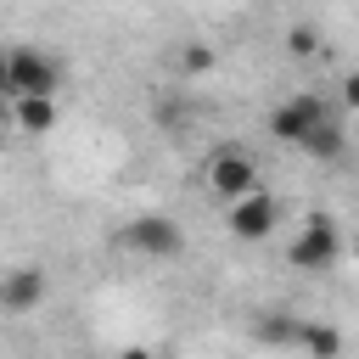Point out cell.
I'll return each mask as SVG.
<instances>
[{"mask_svg":"<svg viewBox=\"0 0 359 359\" xmlns=\"http://www.w3.org/2000/svg\"><path fill=\"white\" fill-rule=\"evenodd\" d=\"M337 252H342L337 219H331V213H309V224H303V230L292 236V247H286V264L303 269V275H314V269H331Z\"/></svg>","mask_w":359,"mask_h":359,"instance_id":"1","label":"cell"},{"mask_svg":"<svg viewBox=\"0 0 359 359\" xmlns=\"http://www.w3.org/2000/svg\"><path fill=\"white\" fill-rule=\"evenodd\" d=\"M56 84H62V73H56V62L45 50H34V45L6 50V95L11 101L17 95H56Z\"/></svg>","mask_w":359,"mask_h":359,"instance_id":"2","label":"cell"},{"mask_svg":"<svg viewBox=\"0 0 359 359\" xmlns=\"http://www.w3.org/2000/svg\"><path fill=\"white\" fill-rule=\"evenodd\" d=\"M135 258H180L185 252V230L168 219V213H135L118 236Z\"/></svg>","mask_w":359,"mask_h":359,"instance_id":"3","label":"cell"},{"mask_svg":"<svg viewBox=\"0 0 359 359\" xmlns=\"http://www.w3.org/2000/svg\"><path fill=\"white\" fill-rule=\"evenodd\" d=\"M208 191L219 196V202H241V196H252V191H264L258 185V163L247 157V151H213V163H208Z\"/></svg>","mask_w":359,"mask_h":359,"instance_id":"4","label":"cell"},{"mask_svg":"<svg viewBox=\"0 0 359 359\" xmlns=\"http://www.w3.org/2000/svg\"><path fill=\"white\" fill-rule=\"evenodd\" d=\"M224 224H230L236 241H269L275 224H280V202L269 191H252L241 202H224Z\"/></svg>","mask_w":359,"mask_h":359,"instance_id":"5","label":"cell"},{"mask_svg":"<svg viewBox=\"0 0 359 359\" xmlns=\"http://www.w3.org/2000/svg\"><path fill=\"white\" fill-rule=\"evenodd\" d=\"M320 118H331V107H325V95H314V90H303V95H292V101H280L275 112H269V140H280V146H297Z\"/></svg>","mask_w":359,"mask_h":359,"instance_id":"6","label":"cell"},{"mask_svg":"<svg viewBox=\"0 0 359 359\" xmlns=\"http://www.w3.org/2000/svg\"><path fill=\"white\" fill-rule=\"evenodd\" d=\"M45 297H50V275L39 264L0 269V314H34Z\"/></svg>","mask_w":359,"mask_h":359,"instance_id":"7","label":"cell"},{"mask_svg":"<svg viewBox=\"0 0 359 359\" xmlns=\"http://www.w3.org/2000/svg\"><path fill=\"white\" fill-rule=\"evenodd\" d=\"M297 151H309L314 163H337V157L348 151V123H342L337 112H331V118H320V123L297 140Z\"/></svg>","mask_w":359,"mask_h":359,"instance_id":"8","label":"cell"},{"mask_svg":"<svg viewBox=\"0 0 359 359\" xmlns=\"http://www.w3.org/2000/svg\"><path fill=\"white\" fill-rule=\"evenodd\" d=\"M11 123L22 135H50L56 129V95H17L11 101Z\"/></svg>","mask_w":359,"mask_h":359,"instance_id":"9","label":"cell"},{"mask_svg":"<svg viewBox=\"0 0 359 359\" xmlns=\"http://www.w3.org/2000/svg\"><path fill=\"white\" fill-rule=\"evenodd\" d=\"M292 348H303V353H314V359H337V353H342V331L325 325V320H297V342H292Z\"/></svg>","mask_w":359,"mask_h":359,"instance_id":"10","label":"cell"},{"mask_svg":"<svg viewBox=\"0 0 359 359\" xmlns=\"http://www.w3.org/2000/svg\"><path fill=\"white\" fill-rule=\"evenodd\" d=\"M252 337H258L264 348H292V342H297V314L269 309V314H258V320H252Z\"/></svg>","mask_w":359,"mask_h":359,"instance_id":"11","label":"cell"},{"mask_svg":"<svg viewBox=\"0 0 359 359\" xmlns=\"http://www.w3.org/2000/svg\"><path fill=\"white\" fill-rule=\"evenodd\" d=\"M213 45H202V39H185L180 45V56H174V67H180V79H196V73H213Z\"/></svg>","mask_w":359,"mask_h":359,"instance_id":"12","label":"cell"},{"mask_svg":"<svg viewBox=\"0 0 359 359\" xmlns=\"http://www.w3.org/2000/svg\"><path fill=\"white\" fill-rule=\"evenodd\" d=\"M314 50H320V34H314V28H303V22H297V28H292V34H286V56H292V62H309V56H314Z\"/></svg>","mask_w":359,"mask_h":359,"instance_id":"13","label":"cell"},{"mask_svg":"<svg viewBox=\"0 0 359 359\" xmlns=\"http://www.w3.org/2000/svg\"><path fill=\"white\" fill-rule=\"evenodd\" d=\"M185 112H191V107H185V101H174V95L157 107V118H163V123H185Z\"/></svg>","mask_w":359,"mask_h":359,"instance_id":"14","label":"cell"},{"mask_svg":"<svg viewBox=\"0 0 359 359\" xmlns=\"http://www.w3.org/2000/svg\"><path fill=\"white\" fill-rule=\"evenodd\" d=\"M342 107H359V79H342Z\"/></svg>","mask_w":359,"mask_h":359,"instance_id":"15","label":"cell"},{"mask_svg":"<svg viewBox=\"0 0 359 359\" xmlns=\"http://www.w3.org/2000/svg\"><path fill=\"white\" fill-rule=\"evenodd\" d=\"M118 359H157V353H151V348H135V342H129V348H123Z\"/></svg>","mask_w":359,"mask_h":359,"instance_id":"16","label":"cell"},{"mask_svg":"<svg viewBox=\"0 0 359 359\" xmlns=\"http://www.w3.org/2000/svg\"><path fill=\"white\" fill-rule=\"evenodd\" d=\"M0 95H6V50H0Z\"/></svg>","mask_w":359,"mask_h":359,"instance_id":"17","label":"cell"}]
</instances>
